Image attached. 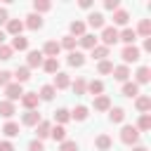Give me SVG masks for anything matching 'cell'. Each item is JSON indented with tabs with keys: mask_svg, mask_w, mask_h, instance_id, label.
Instances as JSON below:
<instances>
[{
	"mask_svg": "<svg viewBox=\"0 0 151 151\" xmlns=\"http://www.w3.org/2000/svg\"><path fill=\"white\" fill-rule=\"evenodd\" d=\"M120 142L134 146V144L139 142V130H137L134 125H123V130H120Z\"/></svg>",
	"mask_w": 151,
	"mask_h": 151,
	"instance_id": "6da1fadb",
	"label": "cell"
},
{
	"mask_svg": "<svg viewBox=\"0 0 151 151\" xmlns=\"http://www.w3.org/2000/svg\"><path fill=\"white\" fill-rule=\"evenodd\" d=\"M101 42H104V47L116 45L118 42V28L116 26H104L101 28Z\"/></svg>",
	"mask_w": 151,
	"mask_h": 151,
	"instance_id": "7a4b0ae2",
	"label": "cell"
},
{
	"mask_svg": "<svg viewBox=\"0 0 151 151\" xmlns=\"http://www.w3.org/2000/svg\"><path fill=\"white\" fill-rule=\"evenodd\" d=\"M5 94H7V101H17V99H21L24 97V87L19 85V83H9L7 87H5Z\"/></svg>",
	"mask_w": 151,
	"mask_h": 151,
	"instance_id": "3957f363",
	"label": "cell"
},
{
	"mask_svg": "<svg viewBox=\"0 0 151 151\" xmlns=\"http://www.w3.org/2000/svg\"><path fill=\"white\" fill-rule=\"evenodd\" d=\"M59 52H61V47H59L57 40H47V42L42 45V57H47V59H57Z\"/></svg>",
	"mask_w": 151,
	"mask_h": 151,
	"instance_id": "277c9868",
	"label": "cell"
},
{
	"mask_svg": "<svg viewBox=\"0 0 151 151\" xmlns=\"http://www.w3.org/2000/svg\"><path fill=\"white\" fill-rule=\"evenodd\" d=\"M120 57H123V61H125V66H127V64H132V61L139 59V47H134V45H125L123 52H120Z\"/></svg>",
	"mask_w": 151,
	"mask_h": 151,
	"instance_id": "5b68a950",
	"label": "cell"
},
{
	"mask_svg": "<svg viewBox=\"0 0 151 151\" xmlns=\"http://www.w3.org/2000/svg\"><path fill=\"white\" fill-rule=\"evenodd\" d=\"M42 52L40 50H31L28 57H26V68H35V66H42Z\"/></svg>",
	"mask_w": 151,
	"mask_h": 151,
	"instance_id": "8992f818",
	"label": "cell"
},
{
	"mask_svg": "<svg viewBox=\"0 0 151 151\" xmlns=\"http://www.w3.org/2000/svg\"><path fill=\"white\" fill-rule=\"evenodd\" d=\"M38 92H24V97H21V104L26 106V111H35V106H38Z\"/></svg>",
	"mask_w": 151,
	"mask_h": 151,
	"instance_id": "52a82bcc",
	"label": "cell"
},
{
	"mask_svg": "<svg viewBox=\"0 0 151 151\" xmlns=\"http://www.w3.org/2000/svg\"><path fill=\"white\" fill-rule=\"evenodd\" d=\"M40 120H42V118H40V113H38V111H26V113L21 116V123H24L26 127H35Z\"/></svg>",
	"mask_w": 151,
	"mask_h": 151,
	"instance_id": "ba28073f",
	"label": "cell"
},
{
	"mask_svg": "<svg viewBox=\"0 0 151 151\" xmlns=\"http://www.w3.org/2000/svg\"><path fill=\"white\" fill-rule=\"evenodd\" d=\"M68 85H71V78H68V73L59 71V73L54 76V85H52V87H54V90H66Z\"/></svg>",
	"mask_w": 151,
	"mask_h": 151,
	"instance_id": "9c48e42d",
	"label": "cell"
},
{
	"mask_svg": "<svg viewBox=\"0 0 151 151\" xmlns=\"http://www.w3.org/2000/svg\"><path fill=\"white\" fill-rule=\"evenodd\" d=\"M24 26H28L31 31H38V28H42V17L35 14V12H31V14L26 17V24H24Z\"/></svg>",
	"mask_w": 151,
	"mask_h": 151,
	"instance_id": "30bf717a",
	"label": "cell"
},
{
	"mask_svg": "<svg viewBox=\"0 0 151 151\" xmlns=\"http://www.w3.org/2000/svg\"><path fill=\"white\" fill-rule=\"evenodd\" d=\"M118 40H123L125 45H134V40H137L134 28H123V31H118Z\"/></svg>",
	"mask_w": 151,
	"mask_h": 151,
	"instance_id": "8fae6325",
	"label": "cell"
},
{
	"mask_svg": "<svg viewBox=\"0 0 151 151\" xmlns=\"http://www.w3.org/2000/svg\"><path fill=\"white\" fill-rule=\"evenodd\" d=\"M113 78L116 80H120V83H127V78H130V68L125 66V64H120V66H113Z\"/></svg>",
	"mask_w": 151,
	"mask_h": 151,
	"instance_id": "7c38bea8",
	"label": "cell"
},
{
	"mask_svg": "<svg viewBox=\"0 0 151 151\" xmlns=\"http://www.w3.org/2000/svg\"><path fill=\"white\" fill-rule=\"evenodd\" d=\"M21 31H24V21H19V19H9L7 21V33L9 35H21Z\"/></svg>",
	"mask_w": 151,
	"mask_h": 151,
	"instance_id": "4fadbf2b",
	"label": "cell"
},
{
	"mask_svg": "<svg viewBox=\"0 0 151 151\" xmlns=\"http://www.w3.org/2000/svg\"><path fill=\"white\" fill-rule=\"evenodd\" d=\"M134 76H137V80H134V83H137V85H144V83H149V80H151V68H149V66H139Z\"/></svg>",
	"mask_w": 151,
	"mask_h": 151,
	"instance_id": "5bb4252c",
	"label": "cell"
},
{
	"mask_svg": "<svg viewBox=\"0 0 151 151\" xmlns=\"http://www.w3.org/2000/svg\"><path fill=\"white\" fill-rule=\"evenodd\" d=\"M134 106H137V111L146 113V111L151 109V97H146V94H139V97H134Z\"/></svg>",
	"mask_w": 151,
	"mask_h": 151,
	"instance_id": "9a60e30c",
	"label": "cell"
},
{
	"mask_svg": "<svg viewBox=\"0 0 151 151\" xmlns=\"http://www.w3.org/2000/svg\"><path fill=\"white\" fill-rule=\"evenodd\" d=\"M12 78H14V80L21 85V83H26V80L31 78V68H26V66H19V68L12 73Z\"/></svg>",
	"mask_w": 151,
	"mask_h": 151,
	"instance_id": "2e32d148",
	"label": "cell"
},
{
	"mask_svg": "<svg viewBox=\"0 0 151 151\" xmlns=\"http://www.w3.org/2000/svg\"><path fill=\"white\" fill-rule=\"evenodd\" d=\"M109 109H111V99L106 94L94 97V111H109Z\"/></svg>",
	"mask_w": 151,
	"mask_h": 151,
	"instance_id": "e0dca14e",
	"label": "cell"
},
{
	"mask_svg": "<svg viewBox=\"0 0 151 151\" xmlns=\"http://www.w3.org/2000/svg\"><path fill=\"white\" fill-rule=\"evenodd\" d=\"M109 120H111V123H123V120H125V109H120V106L109 109Z\"/></svg>",
	"mask_w": 151,
	"mask_h": 151,
	"instance_id": "ac0fdd59",
	"label": "cell"
},
{
	"mask_svg": "<svg viewBox=\"0 0 151 151\" xmlns=\"http://www.w3.org/2000/svg\"><path fill=\"white\" fill-rule=\"evenodd\" d=\"M50 130H52V125H50L47 120H40V123L35 125V134H38V139L42 142L45 137H50Z\"/></svg>",
	"mask_w": 151,
	"mask_h": 151,
	"instance_id": "d6986e66",
	"label": "cell"
},
{
	"mask_svg": "<svg viewBox=\"0 0 151 151\" xmlns=\"http://www.w3.org/2000/svg\"><path fill=\"white\" fill-rule=\"evenodd\" d=\"M50 137H52L54 142H59V144L66 142V127H64V125H54V127L50 130Z\"/></svg>",
	"mask_w": 151,
	"mask_h": 151,
	"instance_id": "ffe728a7",
	"label": "cell"
},
{
	"mask_svg": "<svg viewBox=\"0 0 151 151\" xmlns=\"http://www.w3.org/2000/svg\"><path fill=\"white\" fill-rule=\"evenodd\" d=\"M94 146H97L99 151H109V149L113 146V142H111V137H109V134H99V137L94 139Z\"/></svg>",
	"mask_w": 151,
	"mask_h": 151,
	"instance_id": "44dd1931",
	"label": "cell"
},
{
	"mask_svg": "<svg viewBox=\"0 0 151 151\" xmlns=\"http://www.w3.org/2000/svg\"><path fill=\"white\" fill-rule=\"evenodd\" d=\"M87 24H90L92 28H104V14H101V12H92V14L87 17Z\"/></svg>",
	"mask_w": 151,
	"mask_h": 151,
	"instance_id": "7402d4cb",
	"label": "cell"
},
{
	"mask_svg": "<svg viewBox=\"0 0 151 151\" xmlns=\"http://www.w3.org/2000/svg\"><path fill=\"white\" fill-rule=\"evenodd\" d=\"M68 28H71V33H68V35H73V38H76V35H78V38H83V35H85V21H78V19H76V21H71V26H68Z\"/></svg>",
	"mask_w": 151,
	"mask_h": 151,
	"instance_id": "603a6c76",
	"label": "cell"
},
{
	"mask_svg": "<svg viewBox=\"0 0 151 151\" xmlns=\"http://www.w3.org/2000/svg\"><path fill=\"white\" fill-rule=\"evenodd\" d=\"M68 64L76 66V68H80V66L85 64V54H83V52H76V50L68 52Z\"/></svg>",
	"mask_w": 151,
	"mask_h": 151,
	"instance_id": "cb8c5ba5",
	"label": "cell"
},
{
	"mask_svg": "<svg viewBox=\"0 0 151 151\" xmlns=\"http://www.w3.org/2000/svg\"><path fill=\"white\" fill-rule=\"evenodd\" d=\"M14 113H17V109H14V104H12V101H7V99H5V101H0V116H2V118H12Z\"/></svg>",
	"mask_w": 151,
	"mask_h": 151,
	"instance_id": "d4e9b609",
	"label": "cell"
},
{
	"mask_svg": "<svg viewBox=\"0 0 151 151\" xmlns=\"http://www.w3.org/2000/svg\"><path fill=\"white\" fill-rule=\"evenodd\" d=\"M134 33H139L142 38H151V21H149V19H142Z\"/></svg>",
	"mask_w": 151,
	"mask_h": 151,
	"instance_id": "484cf974",
	"label": "cell"
},
{
	"mask_svg": "<svg viewBox=\"0 0 151 151\" xmlns=\"http://www.w3.org/2000/svg\"><path fill=\"white\" fill-rule=\"evenodd\" d=\"M78 42H80V47H85V50H92V47H97V38H94L92 33H85L83 38H78Z\"/></svg>",
	"mask_w": 151,
	"mask_h": 151,
	"instance_id": "4316f807",
	"label": "cell"
},
{
	"mask_svg": "<svg viewBox=\"0 0 151 151\" xmlns=\"http://www.w3.org/2000/svg\"><path fill=\"white\" fill-rule=\"evenodd\" d=\"M123 94L125 97H139V85L137 83H123Z\"/></svg>",
	"mask_w": 151,
	"mask_h": 151,
	"instance_id": "83f0119b",
	"label": "cell"
},
{
	"mask_svg": "<svg viewBox=\"0 0 151 151\" xmlns=\"http://www.w3.org/2000/svg\"><path fill=\"white\" fill-rule=\"evenodd\" d=\"M52 9V2L50 0H35L33 2V12L35 14H42V12H50Z\"/></svg>",
	"mask_w": 151,
	"mask_h": 151,
	"instance_id": "f1b7e54d",
	"label": "cell"
},
{
	"mask_svg": "<svg viewBox=\"0 0 151 151\" xmlns=\"http://www.w3.org/2000/svg\"><path fill=\"white\" fill-rule=\"evenodd\" d=\"M127 19H130V14H127L125 9H120V7L113 12V24H118V26H125V24H127Z\"/></svg>",
	"mask_w": 151,
	"mask_h": 151,
	"instance_id": "f546056e",
	"label": "cell"
},
{
	"mask_svg": "<svg viewBox=\"0 0 151 151\" xmlns=\"http://www.w3.org/2000/svg\"><path fill=\"white\" fill-rule=\"evenodd\" d=\"M87 92L94 94V97H99V94L104 92V83H101V80H90V83H87Z\"/></svg>",
	"mask_w": 151,
	"mask_h": 151,
	"instance_id": "4dcf8cb0",
	"label": "cell"
},
{
	"mask_svg": "<svg viewBox=\"0 0 151 151\" xmlns=\"http://www.w3.org/2000/svg\"><path fill=\"white\" fill-rule=\"evenodd\" d=\"M54 120H57L59 125L68 123V120H71V111H68V109H57V111H54Z\"/></svg>",
	"mask_w": 151,
	"mask_h": 151,
	"instance_id": "1f68e13d",
	"label": "cell"
},
{
	"mask_svg": "<svg viewBox=\"0 0 151 151\" xmlns=\"http://www.w3.org/2000/svg\"><path fill=\"white\" fill-rule=\"evenodd\" d=\"M2 134H5V137H17V134H19V123H14V120L5 123V127H2Z\"/></svg>",
	"mask_w": 151,
	"mask_h": 151,
	"instance_id": "d6a6232c",
	"label": "cell"
},
{
	"mask_svg": "<svg viewBox=\"0 0 151 151\" xmlns=\"http://www.w3.org/2000/svg\"><path fill=\"white\" fill-rule=\"evenodd\" d=\"M26 47H28V38H24V35L12 38V52H14V50H19V52H21V50H26Z\"/></svg>",
	"mask_w": 151,
	"mask_h": 151,
	"instance_id": "836d02e7",
	"label": "cell"
},
{
	"mask_svg": "<svg viewBox=\"0 0 151 151\" xmlns=\"http://www.w3.org/2000/svg\"><path fill=\"white\" fill-rule=\"evenodd\" d=\"M54 92H57V90H54L52 85H42V87H40V94H38V99H42V101H50V99L54 97Z\"/></svg>",
	"mask_w": 151,
	"mask_h": 151,
	"instance_id": "e575fe53",
	"label": "cell"
},
{
	"mask_svg": "<svg viewBox=\"0 0 151 151\" xmlns=\"http://www.w3.org/2000/svg\"><path fill=\"white\" fill-rule=\"evenodd\" d=\"M87 116H90L87 106H76V109L71 111V118H73V120H85Z\"/></svg>",
	"mask_w": 151,
	"mask_h": 151,
	"instance_id": "d590c367",
	"label": "cell"
},
{
	"mask_svg": "<svg viewBox=\"0 0 151 151\" xmlns=\"http://www.w3.org/2000/svg\"><path fill=\"white\" fill-rule=\"evenodd\" d=\"M137 130H139V132H146V130H151V116H149V113H142V116H139Z\"/></svg>",
	"mask_w": 151,
	"mask_h": 151,
	"instance_id": "8d00e7d4",
	"label": "cell"
},
{
	"mask_svg": "<svg viewBox=\"0 0 151 151\" xmlns=\"http://www.w3.org/2000/svg\"><path fill=\"white\" fill-rule=\"evenodd\" d=\"M92 57H94V59H99V61H104V59L109 57V47H104V45L92 47Z\"/></svg>",
	"mask_w": 151,
	"mask_h": 151,
	"instance_id": "74e56055",
	"label": "cell"
},
{
	"mask_svg": "<svg viewBox=\"0 0 151 151\" xmlns=\"http://www.w3.org/2000/svg\"><path fill=\"white\" fill-rule=\"evenodd\" d=\"M42 68L47 73H59V59H45L42 61Z\"/></svg>",
	"mask_w": 151,
	"mask_h": 151,
	"instance_id": "f35d334b",
	"label": "cell"
},
{
	"mask_svg": "<svg viewBox=\"0 0 151 151\" xmlns=\"http://www.w3.org/2000/svg\"><path fill=\"white\" fill-rule=\"evenodd\" d=\"M59 47H64V50L73 52V50H76V38H73V35H64V38H61V42H59Z\"/></svg>",
	"mask_w": 151,
	"mask_h": 151,
	"instance_id": "ab89813d",
	"label": "cell"
},
{
	"mask_svg": "<svg viewBox=\"0 0 151 151\" xmlns=\"http://www.w3.org/2000/svg\"><path fill=\"white\" fill-rule=\"evenodd\" d=\"M71 87H73L76 94H85V92H87V83H85L83 78H76V83H73Z\"/></svg>",
	"mask_w": 151,
	"mask_h": 151,
	"instance_id": "60d3db41",
	"label": "cell"
},
{
	"mask_svg": "<svg viewBox=\"0 0 151 151\" xmlns=\"http://www.w3.org/2000/svg\"><path fill=\"white\" fill-rule=\"evenodd\" d=\"M59 151H78V142L66 139V142H61V144H59Z\"/></svg>",
	"mask_w": 151,
	"mask_h": 151,
	"instance_id": "b9f144b4",
	"label": "cell"
},
{
	"mask_svg": "<svg viewBox=\"0 0 151 151\" xmlns=\"http://www.w3.org/2000/svg\"><path fill=\"white\" fill-rule=\"evenodd\" d=\"M97 71H99V73H111V71H113V64H111L109 59H104V61H99Z\"/></svg>",
	"mask_w": 151,
	"mask_h": 151,
	"instance_id": "7bdbcfd3",
	"label": "cell"
},
{
	"mask_svg": "<svg viewBox=\"0 0 151 151\" xmlns=\"http://www.w3.org/2000/svg\"><path fill=\"white\" fill-rule=\"evenodd\" d=\"M12 83V73L9 71H0V87H7Z\"/></svg>",
	"mask_w": 151,
	"mask_h": 151,
	"instance_id": "ee69618b",
	"label": "cell"
},
{
	"mask_svg": "<svg viewBox=\"0 0 151 151\" xmlns=\"http://www.w3.org/2000/svg\"><path fill=\"white\" fill-rule=\"evenodd\" d=\"M0 59H2V61L12 59V47H7V45H0Z\"/></svg>",
	"mask_w": 151,
	"mask_h": 151,
	"instance_id": "f6af8a7d",
	"label": "cell"
},
{
	"mask_svg": "<svg viewBox=\"0 0 151 151\" xmlns=\"http://www.w3.org/2000/svg\"><path fill=\"white\" fill-rule=\"evenodd\" d=\"M28 151H45V146H42L40 139H33V142L28 144Z\"/></svg>",
	"mask_w": 151,
	"mask_h": 151,
	"instance_id": "bcb514c9",
	"label": "cell"
},
{
	"mask_svg": "<svg viewBox=\"0 0 151 151\" xmlns=\"http://www.w3.org/2000/svg\"><path fill=\"white\" fill-rule=\"evenodd\" d=\"M104 7H106V9H111V12H116V9L120 7V2H118V0H106V2H104Z\"/></svg>",
	"mask_w": 151,
	"mask_h": 151,
	"instance_id": "7dc6e473",
	"label": "cell"
},
{
	"mask_svg": "<svg viewBox=\"0 0 151 151\" xmlns=\"http://www.w3.org/2000/svg\"><path fill=\"white\" fill-rule=\"evenodd\" d=\"M7 21H9V14L5 7H0V24H7Z\"/></svg>",
	"mask_w": 151,
	"mask_h": 151,
	"instance_id": "c3c4849f",
	"label": "cell"
},
{
	"mask_svg": "<svg viewBox=\"0 0 151 151\" xmlns=\"http://www.w3.org/2000/svg\"><path fill=\"white\" fill-rule=\"evenodd\" d=\"M0 151H14V144L12 142H0Z\"/></svg>",
	"mask_w": 151,
	"mask_h": 151,
	"instance_id": "681fc988",
	"label": "cell"
},
{
	"mask_svg": "<svg viewBox=\"0 0 151 151\" xmlns=\"http://www.w3.org/2000/svg\"><path fill=\"white\" fill-rule=\"evenodd\" d=\"M80 7H83V9H90V7H92V0H80Z\"/></svg>",
	"mask_w": 151,
	"mask_h": 151,
	"instance_id": "f907efd6",
	"label": "cell"
},
{
	"mask_svg": "<svg viewBox=\"0 0 151 151\" xmlns=\"http://www.w3.org/2000/svg\"><path fill=\"white\" fill-rule=\"evenodd\" d=\"M144 50L151 52V38H144Z\"/></svg>",
	"mask_w": 151,
	"mask_h": 151,
	"instance_id": "816d5d0a",
	"label": "cell"
},
{
	"mask_svg": "<svg viewBox=\"0 0 151 151\" xmlns=\"http://www.w3.org/2000/svg\"><path fill=\"white\" fill-rule=\"evenodd\" d=\"M132 151H149V149H146V146H142V144H134V146H132Z\"/></svg>",
	"mask_w": 151,
	"mask_h": 151,
	"instance_id": "f5cc1de1",
	"label": "cell"
},
{
	"mask_svg": "<svg viewBox=\"0 0 151 151\" xmlns=\"http://www.w3.org/2000/svg\"><path fill=\"white\" fill-rule=\"evenodd\" d=\"M5 38H7V33H5L2 28H0V45H5Z\"/></svg>",
	"mask_w": 151,
	"mask_h": 151,
	"instance_id": "db71d44e",
	"label": "cell"
}]
</instances>
